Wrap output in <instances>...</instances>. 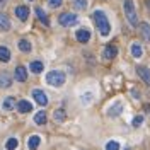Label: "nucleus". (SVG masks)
Here are the masks:
<instances>
[{
  "mask_svg": "<svg viewBox=\"0 0 150 150\" xmlns=\"http://www.w3.org/2000/svg\"><path fill=\"white\" fill-rule=\"evenodd\" d=\"M16 106H17V103H16V99H14V97H5V99H4V103H2V108H4L5 111H12Z\"/></svg>",
  "mask_w": 150,
  "mask_h": 150,
  "instance_id": "16",
  "label": "nucleus"
},
{
  "mask_svg": "<svg viewBox=\"0 0 150 150\" xmlns=\"http://www.w3.org/2000/svg\"><path fill=\"white\" fill-rule=\"evenodd\" d=\"M29 68H31V72H33V74H41V72H43V68H45V65H43V63H41V62H31V63H29Z\"/></svg>",
  "mask_w": 150,
  "mask_h": 150,
  "instance_id": "19",
  "label": "nucleus"
},
{
  "mask_svg": "<svg viewBox=\"0 0 150 150\" xmlns=\"http://www.w3.org/2000/svg\"><path fill=\"white\" fill-rule=\"evenodd\" d=\"M147 5H149V9H150V0H147Z\"/></svg>",
  "mask_w": 150,
  "mask_h": 150,
  "instance_id": "32",
  "label": "nucleus"
},
{
  "mask_svg": "<svg viewBox=\"0 0 150 150\" xmlns=\"http://www.w3.org/2000/svg\"><path fill=\"white\" fill-rule=\"evenodd\" d=\"M123 10H125V16H126V21L130 22V26L137 28L138 26V16H137V9H135L133 0H125Z\"/></svg>",
  "mask_w": 150,
  "mask_h": 150,
  "instance_id": "2",
  "label": "nucleus"
},
{
  "mask_svg": "<svg viewBox=\"0 0 150 150\" xmlns=\"http://www.w3.org/2000/svg\"><path fill=\"white\" fill-rule=\"evenodd\" d=\"M17 145H19L17 138H9L7 143H5V149H7V150H16V149H17Z\"/></svg>",
  "mask_w": 150,
  "mask_h": 150,
  "instance_id": "26",
  "label": "nucleus"
},
{
  "mask_svg": "<svg viewBox=\"0 0 150 150\" xmlns=\"http://www.w3.org/2000/svg\"><path fill=\"white\" fill-rule=\"evenodd\" d=\"M10 29V19L7 14L0 12V31H9Z\"/></svg>",
  "mask_w": 150,
  "mask_h": 150,
  "instance_id": "13",
  "label": "nucleus"
},
{
  "mask_svg": "<svg viewBox=\"0 0 150 150\" xmlns=\"http://www.w3.org/2000/svg\"><path fill=\"white\" fill-rule=\"evenodd\" d=\"M10 84H12L10 75L7 72H2L0 74V89H7V87H10Z\"/></svg>",
  "mask_w": 150,
  "mask_h": 150,
  "instance_id": "14",
  "label": "nucleus"
},
{
  "mask_svg": "<svg viewBox=\"0 0 150 150\" xmlns=\"http://www.w3.org/2000/svg\"><path fill=\"white\" fill-rule=\"evenodd\" d=\"M5 4H7V0H0V7H4Z\"/></svg>",
  "mask_w": 150,
  "mask_h": 150,
  "instance_id": "31",
  "label": "nucleus"
},
{
  "mask_svg": "<svg viewBox=\"0 0 150 150\" xmlns=\"http://www.w3.org/2000/svg\"><path fill=\"white\" fill-rule=\"evenodd\" d=\"M62 4H63V0H48V5L53 7V9H58Z\"/></svg>",
  "mask_w": 150,
  "mask_h": 150,
  "instance_id": "28",
  "label": "nucleus"
},
{
  "mask_svg": "<svg viewBox=\"0 0 150 150\" xmlns=\"http://www.w3.org/2000/svg\"><path fill=\"white\" fill-rule=\"evenodd\" d=\"M19 50H21V51H24V53H29V51L33 50L31 41H28V39H21V41H19Z\"/></svg>",
  "mask_w": 150,
  "mask_h": 150,
  "instance_id": "20",
  "label": "nucleus"
},
{
  "mask_svg": "<svg viewBox=\"0 0 150 150\" xmlns=\"http://www.w3.org/2000/svg\"><path fill=\"white\" fill-rule=\"evenodd\" d=\"M75 38H77V41L79 43H89V39H91V31L89 29H79L77 33H75Z\"/></svg>",
  "mask_w": 150,
  "mask_h": 150,
  "instance_id": "8",
  "label": "nucleus"
},
{
  "mask_svg": "<svg viewBox=\"0 0 150 150\" xmlns=\"http://www.w3.org/2000/svg\"><path fill=\"white\" fill-rule=\"evenodd\" d=\"M39 143H41V138H39V135H33L31 138L28 140V147L29 150H36L39 147Z\"/></svg>",
  "mask_w": 150,
  "mask_h": 150,
  "instance_id": "17",
  "label": "nucleus"
},
{
  "mask_svg": "<svg viewBox=\"0 0 150 150\" xmlns=\"http://www.w3.org/2000/svg\"><path fill=\"white\" fill-rule=\"evenodd\" d=\"M10 60V50L7 46H0V62L7 63Z\"/></svg>",
  "mask_w": 150,
  "mask_h": 150,
  "instance_id": "18",
  "label": "nucleus"
},
{
  "mask_svg": "<svg viewBox=\"0 0 150 150\" xmlns=\"http://www.w3.org/2000/svg\"><path fill=\"white\" fill-rule=\"evenodd\" d=\"M121 111H123V104L118 101V103H114L111 108L108 109V116H111V118H116V116H120V114H121Z\"/></svg>",
  "mask_w": 150,
  "mask_h": 150,
  "instance_id": "10",
  "label": "nucleus"
},
{
  "mask_svg": "<svg viewBox=\"0 0 150 150\" xmlns=\"http://www.w3.org/2000/svg\"><path fill=\"white\" fill-rule=\"evenodd\" d=\"M140 34L147 43H150V26L147 24V22H142L140 24Z\"/></svg>",
  "mask_w": 150,
  "mask_h": 150,
  "instance_id": "15",
  "label": "nucleus"
},
{
  "mask_svg": "<svg viewBox=\"0 0 150 150\" xmlns=\"http://www.w3.org/2000/svg\"><path fill=\"white\" fill-rule=\"evenodd\" d=\"M106 150H120V143H118V142H114V140L108 142V145H106Z\"/></svg>",
  "mask_w": 150,
  "mask_h": 150,
  "instance_id": "27",
  "label": "nucleus"
},
{
  "mask_svg": "<svg viewBox=\"0 0 150 150\" xmlns=\"http://www.w3.org/2000/svg\"><path fill=\"white\" fill-rule=\"evenodd\" d=\"M33 97H34V101H36L39 106H46L48 104V96L41 89H34L33 91Z\"/></svg>",
  "mask_w": 150,
  "mask_h": 150,
  "instance_id": "6",
  "label": "nucleus"
},
{
  "mask_svg": "<svg viewBox=\"0 0 150 150\" xmlns=\"http://www.w3.org/2000/svg\"><path fill=\"white\" fill-rule=\"evenodd\" d=\"M137 74L140 75V79L150 87V70H149V68H147V67H143V65L137 67Z\"/></svg>",
  "mask_w": 150,
  "mask_h": 150,
  "instance_id": "9",
  "label": "nucleus"
},
{
  "mask_svg": "<svg viewBox=\"0 0 150 150\" xmlns=\"http://www.w3.org/2000/svg\"><path fill=\"white\" fill-rule=\"evenodd\" d=\"M72 4H74L75 9H79V10L87 9V0H72Z\"/></svg>",
  "mask_w": 150,
  "mask_h": 150,
  "instance_id": "25",
  "label": "nucleus"
},
{
  "mask_svg": "<svg viewBox=\"0 0 150 150\" xmlns=\"http://www.w3.org/2000/svg\"><path fill=\"white\" fill-rule=\"evenodd\" d=\"M94 17V22H96V26H97V31H99V34L103 38L109 36V33H111V24H109V21L106 17V14H104L103 10H96L92 14Z\"/></svg>",
  "mask_w": 150,
  "mask_h": 150,
  "instance_id": "1",
  "label": "nucleus"
},
{
  "mask_svg": "<svg viewBox=\"0 0 150 150\" xmlns=\"http://www.w3.org/2000/svg\"><path fill=\"white\" fill-rule=\"evenodd\" d=\"M53 118H55L56 123H63L65 121V118H67V114H65L63 109H56V111L53 112Z\"/></svg>",
  "mask_w": 150,
  "mask_h": 150,
  "instance_id": "24",
  "label": "nucleus"
},
{
  "mask_svg": "<svg viewBox=\"0 0 150 150\" xmlns=\"http://www.w3.org/2000/svg\"><path fill=\"white\" fill-rule=\"evenodd\" d=\"M65 79L67 77L62 70H51V72L46 74V82L50 85H53V87H62L65 84Z\"/></svg>",
  "mask_w": 150,
  "mask_h": 150,
  "instance_id": "3",
  "label": "nucleus"
},
{
  "mask_svg": "<svg viewBox=\"0 0 150 150\" xmlns=\"http://www.w3.org/2000/svg\"><path fill=\"white\" fill-rule=\"evenodd\" d=\"M142 123H143V116H137V118L133 120V126L137 128V126H140Z\"/></svg>",
  "mask_w": 150,
  "mask_h": 150,
  "instance_id": "30",
  "label": "nucleus"
},
{
  "mask_svg": "<svg viewBox=\"0 0 150 150\" xmlns=\"http://www.w3.org/2000/svg\"><path fill=\"white\" fill-rule=\"evenodd\" d=\"M34 123L36 125H45L46 123V112L45 111H39L34 114Z\"/></svg>",
  "mask_w": 150,
  "mask_h": 150,
  "instance_id": "23",
  "label": "nucleus"
},
{
  "mask_svg": "<svg viewBox=\"0 0 150 150\" xmlns=\"http://www.w3.org/2000/svg\"><path fill=\"white\" fill-rule=\"evenodd\" d=\"M91 101H92V94H91V92H87V94L82 96V103H84V104H89Z\"/></svg>",
  "mask_w": 150,
  "mask_h": 150,
  "instance_id": "29",
  "label": "nucleus"
},
{
  "mask_svg": "<svg viewBox=\"0 0 150 150\" xmlns=\"http://www.w3.org/2000/svg\"><path fill=\"white\" fill-rule=\"evenodd\" d=\"M58 22L63 28H70V26H75L79 22V17H77V14H72V12H63L58 16Z\"/></svg>",
  "mask_w": 150,
  "mask_h": 150,
  "instance_id": "4",
  "label": "nucleus"
},
{
  "mask_svg": "<svg viewBox=\"0 0 150 150\" xmlns=\"http://www.w3.org/2000/svg\"><path fill=\"white\" fill-rule=\"evenodd\" d=\"M36 16L39 17V21H41L45 26H50V19H48V16L43 12V9H41V7H36Z\"/></svg>",
  "mask_w": 150,
  "mask_h": 150,
  "instance_id": "21",
  "label": "nucleus"
},
{
  "mask_svg": "<svg viewBox=\"0 0 150 150\" xmlns=\"http://www.w3.org/2000/svg\"><path fill=\"white\" fill-rule=\"evenodd\" d=\"M16 108H17L19 112L26 114V112H29L31 109H33V104L29 103V101H24V99H22V101H19V103H17V106H16Z\"/></svg>",
  "mask_w": 150,
  "mask_h": 150,
  "instance_id": "12",
  "label": "nucleus"
},
{
  "mask_svg": "<svg viewBox=\"0 0 150 150\" xmlns=\"http://www.w3.org/2000/svg\"><path fill=\"white\" fill-rule=\"evenodd\" d=\"M131 55L135 56V58H140V56L143 55V50H142V46L138 43H133V45H131Z\"/></svg>",
  "mask_w": 150,
  "mask_h": 150,
  "instance_id": "22",
  "label": "nucleus"
},
{
  "mask_svg": "<svg viewBox=\"0 0 150 150\" xmlns=\"http://www.w3.org/2000/svg\"><path fill=\"white\" fill-rule=\"evenodd\" d=\"M14 14H16V17H17L19 21L26 22L28 17H29V9L26 7V5H17V7L14 9Z\"/></svg>",
  "mask_w": 150,
  "mask_h": 150,
  "instance_id": "5",
  "label": "nucleus"
},
{
  "mask_svg": "<svg viewBox=\"0 0 150 150\" xmlns=\"http://www.w3.org/2000/svg\"><path fill=\"white\" fill-rule=\"evenodd\" d=\"M14 75H16V80L17 82H26V79H28V70L24 68V67H16V72H14Z\"/></svg>",
  "mask_w": 150,
  "mask_h": 150,
  "instance_id": "11",
  "label": "nucleus"
},
{
  "mask_svg": "<svg viewBox=\"0 0 150 150\" xmlns=\"http://www.w3.org/2000/svg\"><path fill=\"white\" fill-rule=\"evenodd\" d=\"M116 55H118V48L114 46V45H108V46L103 50L104 60H112V58H116Z\"/></svg>",
  "mask_w": 150,
  "mask_h": 150,
  "instance_id": "7",
  "label": "nucleus"
}]
</instances>
